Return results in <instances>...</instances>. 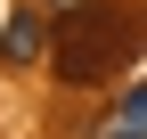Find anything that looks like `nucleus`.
Segmentation results:
<instances>
[{"mask_svg": "<svg viewBox=\"0 0 147 139\" xmlns=\"http://www.w3.org/2000/svg\"><path fill=\"white\" fill-rule=\"evenodd\" d=\"M131 41H139V25L123 8H74L57 16V41H49V65H57V82H106V74H123V57H131Z\"/></svg>", "mask_w": 147, "mask_h": 139, "instance_id": "obj_1", "label": "nucleus"}, {"mask_svg": "<svg viewBox=\"0 0 147 139\" xmlns=\"http://www.w3.org/2000/svg\"><path fill=\"white\" fill-rule=\"evenodd\" d=\"M49 41H57V33H49V16H41V0H33V8H16L8 25H0V65H33V57H41Z\"/></svg>", "mask_w": 147, "mask_h": 139, "instance_id": "obj_2", "label": "nucleus"}, {"mask_svg": "<svg viewBox=\"0 0 147 139\" xmlns=\"http://www.w3.org/2000/svg\"><path fill=\"white\" fill-rule=\"evenodd\" d=\"M106 139H147V123H115V131H106Z\"/></svg>", "mask_w": 147, "mask_h": 139, "instance_id": "obj_3", "label": "nucleus"}, {"mask_svg": "<svg viewBox=\"0 0 147 139\" xmlns=\"http://www.w3.org/2000/svg\"><path fill=\"white\" fill-rule=\"evenodd\" d=\"M41 8H57V16H74V8H90V0H41Z\"/></svg>", "mask_w": 147, "mask_h": 139, "instance_id": "obj_4", "label": "nucleus"}]
</instances>
